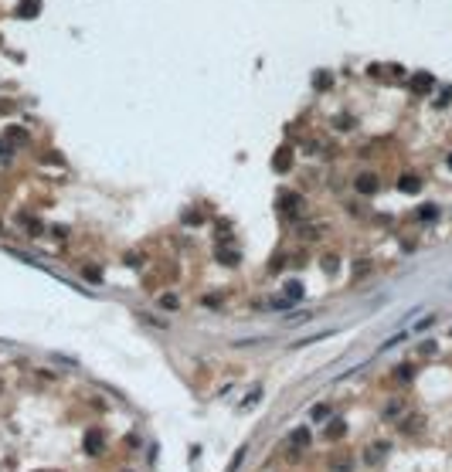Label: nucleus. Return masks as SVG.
<instances>
[{"instance_id": "nucleus-1", "label": "nucleus", "mask_w": 452, "mask_h": 472, "mask_svg": "<svg viewBox=\"0 0 452 472\" xmlns=\"http://www.w3.org/2000/svg\"><path fill=\"white\" fill-rule=\"evenodd\" d=\"M354 190H357V194H364V197H371V194H377V190H381V180H377V173L360 170L357 177H354Z\"/></svg>"}, {"instance_id": "nucleus-2", "label": "nucleus", "mask_w": 452, "mask_h": 472, "mask_svg": "<svg viewBox=\"0 0 452 472\" xmlns=\"http://www.w3.org/2000/svg\"><path fill=\"white\" fill-rule=\"evenodd\" d=\"M17 14H20V17H38V14H41V0H20V4H17Z\"/></svg>"}, {"instance_id": "nucleus-3", "label": "nucleus", "mask_w": 452, "mask_h": 472, "mask_svg": "<svg viewBox=\"0 0 452 472\" xmlns=\"http://www.w3.org/2000/svg\"><path fill=\"white\" fill-rule=\"evenodd\" d=\"M412 88H415V92H432V88H435V78L425 75V72H418V75L412 78Z\"/></svg>"}, {"instance_id": "nucleus-4", "label": "nucleus", "mask_w": 452, "mask_h": 472, "mask_svg": "<svg viewBox=\"0 0 452 472\" xmlns=\"http://www.w3.org/2000/svg\"><path fill=\"white\" fill-rule=\"evenodd\" d=\"M398 187L408 190V194H415V190H418V177H415V173H405V177L398 180Z\"/></svg>"}, {"instance_id": "nucleus-5", "label": "nucleus", "mask_w": 452, "mask_h": 472, "mask_svg": "<svg viewBox=\"0 0 452 472\" xmlns=\"http://www.w3.org/2000/svg\"><path fill=\"white\" fill-rule=\"evenodd\" d=\"M418 217H422V221H435V217H439V208H435V204H422V208H418Z\"/></svg>"}, {"instance_id": "nucleus-6", "label": "nucleus", "mask_w": 452, "mask_h": 472, "mask_svg": "<svg viewBox=\"0 0 452 472\" xmlns=\"http://www.w3.org/2000/svg\"><path fill=\"white\" fill-rule=\"evenodd\" d=\"M299 204H303V197H299V194H286V197L283 200H279V208H296V211H299Z\"/></svg>"}, {"instance_id": "nucleus-7", "label": "nucleus", "mask_w": 452, "mask_h": 472, "mask_svg": "<svg viewBox=\"0 0 452 472\" xmlns=\"http://www.w3.org/2000/svg\"><path fill=\"white\" fill-rule=\"evenodd\" d=\"M432 326H435V312H432V316H425V320H418V323L412 326V330H415V333H428Z\"/></svg>"}, {"instance_id": "nucleus-8", "label": "nucleus", "mask_w": 452, "mask_h": 472, "mask_svg": "<svg viewBox=\"0 0 452 472\" xmlns=\"http://www.w3.org/2000/svg\"><path fill=\"white\" fill-rule=\"evenodd\" d=\"M405 336H408V333L401 330V333H395L391 340H384V343H381V353H384V350H391V347H398V343H405Z\"/></svg>"}, {"instance_id": "nucleus-9", "label": "nucleus", "mask_w": 452, "mask_h": 472, "mask_svg": "<svg viewBox=\"0 0 452 472\" xmlns=\"http://www.w3.org/2000/svg\"><path fill=\"white\" fill-rule=\"evenodd\" d=\"M330 415H333V411H330L327 404H316V408H313V421H327Z\"/></svg>"}, {"instance_id": "nucleus-10", "label": "nucleus", "mask_w": 452, "mask_h": 472, "mask_svg": "<svg viewBox=\"0 0 452 472\" xmlns=\"http://www.w3.org/2000/svg\"><path fill=\"white\" fill-rule=\"evenodd\" d=\"M316 88H323V92H327V88H333V75H330V72L316 75Z\"/></svg>"}, {"instance_id": "nucleus-11", "label": "nucleus", "mask_w": 452, "mask_h": 472, "mask_svg": "<svg viewBox=\"0 0 452 472\" xmlns=\"http://www.w3.org/2000/svg\"><path fill=\"white\" fill-rule=\"evenodd\" d=\"M82 275L89 279V282H102V275H99V268H92V265H85V268H82Z\"/></svg>"}, {"instance_id": "nucleus-12", "label": "nucleus", "mask_w": 452, "mask_h": 472, "mask_svg": "<svg viewBox=\"0 0 452 472\" xmlns=\"http://www.w3.org/2000/svg\"><path fill=\"white\" fill-rule=\"evenodd\" d=\"M7 156H14V143H10V140H0V160H7Z\"/></svg>"}, {"instance_id": "nucleus-13", "label": "nucleus", "mask_w": 452, "mask_h": 472, "mask_svg": "<svg viewBox=\"0 0 452 472\" xmlns=\"http://www.w3.org/2000/svg\"><path fill=\"white\" fill-rule=\"evenodd\" d=\"M286 160H289V146H283V150H279V156H275V167H279V170H286V167H289Z\"/></svg>"}, {"instance_id": "nucleus-14", "label": "nucleus", "mask_w": 452, "mask_h": 472, "mask_svg": "<svg viewBox=\"0 0 452 472\" xmlns=\"http://www.w3.org/2000/svg\"><path fill=\"white\" fill-rule=\"evenodd\" d=\"M160 306H167V309H177L180 302H177V296H174V293H167V296H160Z\"/></svg>"}, {"instance_id": "nucleus-15", "label": "nucleus", "mask_w": 452, "mask_h": 472, "mask_svg": "<svg viewBox=\"0 0 452 472\" xmlns=\"http://www.w3.org/2000/svg\"><path fill=\"white\" fill-rule=\"evenodd\" d=\"M218 258H221V262H225V265H235V262H238V258L231 255V252H218Z\"/></svg>"}, {"instance_id": "nucleus-16", "label": "nucleus", "mask_w": 452, "mask_h": 472, "mask_svg": "<svg viewBox=\"0 0 452 472\" xmlns=\"http://www.w3.org/2000/svg\"><path fill=\"white\" fill-rule=\"evenodd\" d=\"M449 167H452V156H449Z\"/></svg>"}]
</instances>
